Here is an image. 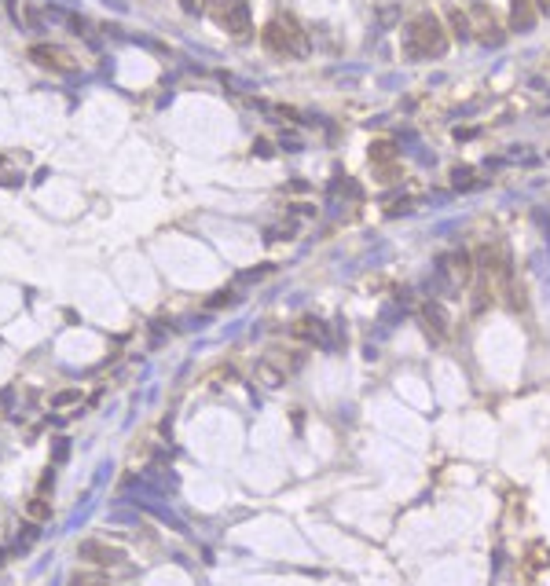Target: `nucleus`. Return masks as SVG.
Listing matches in <instances>:
<instances>
[{"mask_svg": "<svg viewBox=\"0 0 550 586\" xmlns=\"http://www.w3.org/2000/svg\"><path fill=\"white\" fill-rule=\"evenodd\" d=\"M184 8H187V12H195V0H184Z\"/></svg>", "mask_w": 550, "mask_h": 586, "instance_id": "obj_19", "label": "nucleus"}, {"mask_svg": "<svg viewBox=\"0 0 550 586\" xmlns=\"http://www.w3.org/2000/svg\"><path fill=\"white\" fill-rule=\"evenodd\" d=\"M29 59L37 62V66H45V70H56V73H70L77 62H73L62 48H56V45H34L29 48Z\"/></svg>", "mask_w": 550, "mask_h": 586, "instance_id": "obj_4", "label": "nucleus"}, {"mask_svg": "<svg viewBox=\"0 0 550 586\" xmlns=\"http://www.w3.org/2000/svg\"><path fill=\"white\" fill-rule=\"evenodd\" d=\"M451 176H455V187H459V191H462V187H466V191H470L473 184H477V180H473V169H470V165H462V169H455V173H451Z\"/></svg>", "mask_w": 550, "mask_h": 586, "instance_id": "obj_14", "label": "nucleus"}, {"mask_svg": "<svg viewBox=\"0 0 550 586\" xmlns=\"http://www.w3.org/2000/svg\"><path fill=\"white\" fill-rule=\"evenodd\" d=\"M448 23H451V34L459 40H470L473 37V19L462 12V8H448Z\"/></svg>", "mask_w": 550, "mask_h": 586, "instance_id": "obj_9", "label": "nucleus"}, {"mask_svg": "<svg viewBox=\"0 0 550 586\" xmlns=\"http://www.w3.org/2000/svg\"><path fill=\"white\" fill-rule=\"evenodd\" d=\"M444 271H448L451 275V279L455 282H470L473 279V257H470V253L466 249H462V253H455V257H448V260H444Z\"/></svg>", "mask_w": 550, "mask_h": 586, "instance_id": "obj_7", "label": "nucleus"}, {"mask_svg": "<svg viewBox=\"0 0 550 586\" xmlns=\"http://www.w3.org/2000/svg\"><path fill=\"white\" fill-rule=\"evenodd\" d=\"M536 0H510V29L514 34H528L536 26Z\"/></svg>", "mask_w": 550, "mask_h": 586, "instance_id": "obj_5", "label": "nucleus"}, {"mask_svg": "<svg viewBox=\"0 0 550 586\" xmlns=\"http://www.w3.org/2000/svg\"><path fill=\"white\" fill-rule=\"evenodd\" d=\"M536 12H543V15H550V0H536Z\"/></svg>", "mask_w": 550, "mask_h": 586, "instance_id": "obj_18", "label": "nucleus"}, {"mask_svg": "<svg viewBox=\"0 0 550 586\" xmlns=\"http://www.w3.org/2000/svg\"><path fill=\"white\" fill-rule=\"evenodd\" d=\"M393 158H396V147L389 143V140H374V143H371V162H374V165L393 162Z\"/></svg>", "mask_w": 550, "mask_h": 586, "instance_id": "obj_11", "label": "nucleus"}, {"mask_svg": "<svg viewBox=\"0 0 550 586\" xmlns=\"http://www.w3.org/2000/svg\"><path fill=\"white\" fill-rule=\"evenodd\" d=\"M217 19L231 37H246L250 34V4L246 0H228L224 8H217Z\"/></svg>", "mask_w": 550, "mask_h": 586, "instance_id": "obj_3", "label": "nucleus"}, {"mask_svg": "<svg viewBox=\"0 0 550 586\" xmlns=\"http://www.w3.org/2000/svg\"><path fill=\"white\" fill-rule=\"evenodd\" d=\"M294 334L304 337V341H323V323H320V319H312V315H304V319L294 323Z\"/></svg>", "mask_w": 550, "mask_h": 586, "instance_id": "obj_10", "label": "nucleus"}, {"mask_svg": "<svg viewBox=\"0 0 550 586\" xmlns=\"http://www.w3.org/2000/svg\"><path fill=\"white\" fill-rule=\"evenodd\" d=\"M73 403H81V389H62L51 396V411H62V407H73Z\"/></svg>", "mask_w": 550, "mask_h": 586, "instance_id": "obj_12", "label": "nucleus"}, {"mask_svg": "<svg viewBox=\"0 0 550 586\" xmlns=\"http://www.w3.org/2000/svg\"><path fill=\"white\" fill-rule=\"evenodd\" d=\"M257 370H261V378H264V385H279V381H283V370H275L272 363H261Z\"/></svg>", "mask_w": 550, "mask_h": 586, "instance_id": "obj_15", "label": "nucleus"}, {"mask_svg": "<svg viewBox=\"0 0 550 586\" xmlns=\"http://www.w3.org/2000/svg\"><path fill=\"white\" fill-rule=\"evenodd\" d=\"M261 40H264V48H268V51H275V56H294V59L309 56V37H304V29L298 26V19H294V15L272 19V23L261 29Z\"/></svg>", "mask_w": 550, "mask_h": 586, "instance_id": "obj_2", "label": "nucleus"}, {"mask_svg": "<svg viewBox=\"0 0 550 586\" xmlns=\"http://www.w3.org/2000/svg\"><path fill=\"white\" fill-rule=\"evenodd\" d=\"M404 51L411 62L418 59H437L448 51V29H444V23L433 12H422L411 19L407 34H404Z\"/></svg>", "mask_w": 550, "mask_h": 586, "instance_id": "obj_1", "label": "nucleus"}, {"mask_svg": "<svg viewBox=\"0 0 550 586\" xmlns=\"http://www.w3.org/2000/svg\"><path fill=\"white\" fill-rule=\"evenodd\" d=\"M422 323H426V330L437 341L448 337V312H444L440 304H426V308H422Z\"/></svg>", "mask_w": 550, "mask_h": 586, "instance_id": "obj_8", "label": "nucleus"}, {"mask_svg": "<svg viewBox=\"0 0 550 586\" xmlns=\"http://www.w3.org/2000/svg\"><path fill=\"white\" fill-rule=\"evenodd\" d=\"M253 154H261V158H272V143H268V140H257V143H253Z\"/></svg>", "mask_w": 550, "mask_h": 586, "instance_id": "obj_17", "label": "nucleus"}, {"mask_svg": "<svg viewBox=\"0 0 550 586\" xmlns=\"http://www.w3.org/2000/svg\"><path fill=\"white\" fill-rule=\"evenodd\" d=\"M73 586H107V579H103V575H77Z\"/></svg>", "mask_w": 550, "mask_h": 586, "instance_id": "obj_16", "label": "nucleus"}, {"mask_svg": "<svg viewBox=\"0 0 550 586\" xmlns=\"http://www.w3.org/2000/svg\"><path fill=\"white\" fill-rule=\"evenodd\" d=\"M26 513L34 517V520H48V517H51V506L45 502V498H34V502L26 506Z\"/></svg>", "mask_w": 550, "mask_h": 586, "instance_id": "obj_13", "label": "nucleus"}, {"mask_svg": "<svg viewBox=\"0 0 550 586\" xmlns=\"http://www.w3.org/2000/svg\"><path fill=\"white\" fill-rule=\"evenodd\" d=\"M77 553H81L84 561H92V564H103V568H110V564H121V553L110 550V546H103V542H96V539H84Z\"/></svg>", "mask_w": 550, "mask_h": 586, "instance_id": "obj_6", "label": "nucleus"}]
</instances>
